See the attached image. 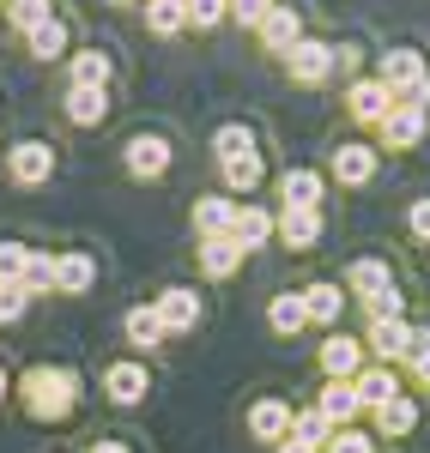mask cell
Listing matches in <instances>:
<instances>
[{
	"mask_svg": "<svg viewBox=\"0 0 430 453\" xmlns=\"http://www.w3.org/2000/svg\"><path fill=\"white\" fill-rule=\"evenodd\" d=\"M12 399H19V411L31 423H73L79 411V399H85V381L73 375L67 363H31L19 381H12Z\"/></svg>",
	"mask_w": 430,
	"mask_h": 453,
	"instance_id": "obj_1",
	"label": "cell"
},
{
	"mask_svg": "<svg viewBox=\"0 0 430 453\" xmlns=\"http://www.w3.org/2000/svg\"><path fill=\"white\" fill-rule=\"evenodd\" d=\"M213 164H218V181H224L231 200L237 194H261V181H267L261 140H254V127H243V121H224L213 134Z\"/></svg>",
	"mask_w": 430,
	"mask_h": 453,
	"instance_id": "obj_2",
	"label": "cell"
},
{
	"mask_svg": "<svg viewBox=\"0 0 430 453\" xmlns=\"http://www.w3.org/2000/svg\"><path fill=\"white\" fill-rule=\"evenodd\" d=\"M376 79L395 91V104H418L430 109V67L418 49H388L382 61H376Z\"/></svg>",
	"mask_w": 430,
	"mask_h": 453,
	"instance_id": "obj_3",
	"label": "cell"
},
{
	"mask_svg": "<svg viewBox=\"0 0 430 453\" xmlns=\"http://www.w3.org/2000/svg\"><path fill=\"white\" fill-rule=\"evenodd\" d=\"M382 175V145L358 140V134H346V140L333 145V157H327V181H340L346 194H358Z\"/></svg>",
	"mask_w": 430,
	"mask_h": 453,
	"instance_id": "obj_4",
	"label": "cell"
},
{
	"mask_svg": "<svg viewBox=\"0 0 430 453\" xmlns=\"http://www.w3.org/2000/svg\"><path fill=\"white\" fill-rule=\"evenodd\" d=\"M0 170L12 188H49L55 170H61V157H55V145L49 140H12L6 145V157H0Z\"/></svg>",
	"mask_w": 430,
	"mask_h": 453,
	"instance_id": "obj_5",
	"label": "cell"
},
{
	"mask_svg": "<svg viewBox=\"0 0 430 453\" xmlns=\"http://www.w3.org/2000/svg\"><path fill=\"white\" fill-rule=\"evenodd\" d=\"M121 170H128V181H164V175L176 170L170 134H128L121 140Z\"/></svg>",
	"mask_w": 430,
	"mask_h": 453,
	"instance_id": "obj_6",
	"label": "cell"
},
{
	"mask_svg": "<svg viewBox=\"0 0 430 453\" xmlns=\"http://www.w3.org/2000/svg\"><path fill=\"white\" fill-rule=\"evenodd\" d=\"M98 387H104V399L115 411H134L152 393V369H145V357H115V363L98 369Z\"/></svg>",
	"mask_w": 430,
	"mask_h": 453,
	"instance_id": "obj_7",
	"label": "cell"
},
{
	"mask_svg": "<svg viewBox=\"0 0 430 453\" xmlns=\"http://www.w3.org/2000/svg\"><path fill=\"white\" fill-rule=\"evenodd\" d=\"M340 73V42H322V36H303L297 49L285 55V79L291 85H303V91H316Z\"/></svg>",
	"mask_w": 430,
	"mask_h": 453,
	"instance_id": "obj_8",
	"label": "cell"
},
{
	"mask_svg": "<svg viewBox=\"0 0 430 453\" xmlns=\"http://www.w3.org/2000/svg\"><path fill=\"white\" fill-rule=\"evenodd\" d=\"M152 309L164 320V333L182 339V333H194L200 320H207V303H200V290H188V284H164L158 296H152Z\"/></svg>",
	"mask_w": 430,
	"mask_h": 453,
	"instance_id": "obj_9",
	"label": "cell"
},
{
	"mask_svg": "<svg viewBox=\"0 0 430 453\" xmlns=\"http://www.w3.org/2000/svg\"><path fill=\"white\" fill-rule=\"evenodd\" d=\"M291 399H279V393H261L249 411H243V429H249V441H261V448H279L291 435Z\"/></svg>",
	"mask_w": 430,
	"mask_h": 453,
	"instance_id": "obj_10",
	"label": "cell"
},
{
	"mask_svg": "<svg viewBox=\"0 0 430 453\" xmlns=\"http://www.w3.org/2000/svg\"><path fill=\"white\" fill-rule=\"evenodd\" d=\"M364 363H370V350H364V339H352V333H327L322 350H316V369H322V381H352Z\"/></svg>",
	"mask_w": 430,
	"mask_h": 453,
	"instance_id": "obj_11",
	"label": "cell"
},
{
	"mask_svg": "<svg viewBox=\"0 0 430 453\" xmlns=\"http://www.w3.org/2000/svg\"><path fill=\"white\" fill-rule=\"evenodd\" d=\"M412 320L400 314V320H370L364 326V350H370V363H388V369H400L406 363V350H412Z\"/></svg>",
	"mask_w": 430,
	"mask_h": 453,
	"instance_id": "obj_12",
	"label": "cell"
},
{
	"mask_svg": "<svg viewBox=\"0 0 430 453\" xmlns=\"http://www.w3.org/2000/svg\"><path fill=\"white\" fill-rule=\"evenodd\" d=\"M279 211V242L291 254H309V248H322L327 236V211L322 206H273Z\"/></svg>",
	"mask_w": 430,
	"mask_h": 453,
	"instance_id": "obj_13",
	"label": "cell"
},
{
	"mask_svg": "<svg viewBox=\"0 0 430 453\" xmlns=\"http://www.w3.org/2000/svg\"><path fill=\"white\" fill-rule=\"evenodd\" d=\"M388 109H395V91H388L376 73L346 85V115H352L358 127H382V121H388Z\"/></svg>",
	"mask_w": 430,
	"mask_h": 453,
	"instance_id": "obj_14",
	"label": "cell"
},
{
	"mask_svg": "<svg viewBox=\"0 0 430 453\" xmlns=\"http://www.w3.org/2000/svg\"><path fill=\"white\" fill-rule=\"evenodd\" d=\"M418 418H425L418 393H395L388 405H376V411H370V435H376V441H406V435L418 429Z\"/></svg>",
	"mask_w": 430,
	"mask_h": 453,
	"instance_id": "obj_15",
	"label": "cell"
},
{
	"mask_svg": "<svg viewBox=\"0 0 430 453\" xmlns=\"http://www.w3.org/2000/svg\"><path fill=\"white\" fill-rule=\"evenodd\" d=\"M243 260H249V254H243L237 236H207V242H194V266H200V279H213V284L237 279Z\"/></svg>",
	"mask_w": 430,
	"mask_h": 453,
	"instance_id": "obj_16",
	"label": "cell"
},
{
	"mask_svg": "<svg viewBox=\"0 0 430 453\" xmlns=\"http://www.w3.org/2000/svg\"><path fill=\"white\" fill-rule=\"evenodd\" d=\"M425 127H430V109L395 104V109H388V121L376 127V140L388 145V151H412V145H425Z\"/></svg>",
	"mask_w": 430,
	"mask_h": 453,
	"instance_id": "obj_17",
	"label": "cell"
},
{
	"mask_svg": "<svg viewBox=\"0 0 430 453\" xmlns=\"http://www.w3.org/2000/svg\"><path fill=\"white\" fill-rule=\"evenodd\" d=\"M261 49H267V55H273V61H285L291 49H297V42H303V12H297V6H285V0H279V6H273V12H267V19H261Z\"/></svg>",
	"mask_w": 430,
	"mask_h": 453,
	"instance_id": "obj_18",
	"label": "cell"
},
{
	"mask_svg": "<svg viewBox=\"0 0 430 453\" xmlns=\"http://www.w3.org/2000/svg\"><path fill=\"white\" fill-rule=\"evenodd\" d=\"M231 236L243 242V254L267 248L273 236H279V211H273V206H261V200H237V224H231Z\"/></svg>",
	"mask_w": 430,
	"mask_h": 453,
	"instance_id": "obj_19",
	"label": "cell"
},
{
	"mask_svg": "<svg viewBox=\"0 0 430 453\" xmlns=\"http://www.w3.org/2000/svg\"><path fill=\"white\" fill-rule=\"evenodd\" d=\"M61 121H67V127H79V134L104 127V121H109V91H91V85H67V91H61Z\"/></svg>",
	"mask_w": 430,
	"mask_h": 453,
	"instance_id": "obj_20",
	"label": "cell"
},
{
	"mask_svg": "<svg viewBox=\"0 0 430 453\" xmlns=\"http://www.w3.org/2000/svg\"><path fill=\"white\" fill-rule=\"evenodd\" d=\"M91 290H98V254L85 248L55 254V296H91Z\"/></svg>",
	"mask_w": 430,
	"mask_h": 453,
	"instance_id": "obj_21",
	"label": "cell"
},
{
	"mask_svg": "<svg viewBox=\"0 0 430 453\" xmlns=\"http://www.w3.org/2000/svg\"><path fill=\"white\" fill-rule=\"evenodd\" d=\"M346 284H333V279H316V284H303V309H309V326H322V333H333L340 320H346Z\"/></svg>",
	"mask_w": 430,
	"mask_h": 453,
	"instance_id": "obj_22",
	"label": "cell"
},
{
	"mask_svg": "<svg viewBox=\"0 0 430 453\" xmlns=\"http://www.w3.org/2000/svg\"><path fill=\"white\" fill-rule=\"evenodd\" d=\"M188 224H194V242H207V236H231V224H237V200H231V194H200V200L188 206Z\"/></svg>",
	"mask_w": 430,
	"mask_h": 453,
	"instance_id": "obj_23",
	"label": "cell"
},
{
	"mask_svg": "<svg viewBox=\"0 0 430 453\" xmlns=\"http://www.w3.org/2000/svg\"><path fill=\"white\" fill-rule=\"evenodd\" d=\"M346 296H358V303H370L376 290H395V266L382 260V254H358L352 266H346Z\"/></svg>",
	"mask_w": 430,
	"mask_h": 453,
	"instance_id": "obj_24",
	"label": "cell"
},
{
	"mask_svg": "<svg viewBox=\"0 0 430 453\" xmlns=\"http://www.w3.org/2000/svg\"><path fill=\"white\" fill-rule=\"evenodd\" d=\"M316 411H322L333 429H352V423L364 418V399H358V387H352V381H322V387H316Z\"/></svg>",
	"mask_w": 430,
	"mask_h": 453,
	"instance_id": "obj_25",
	"label": "cell"
},
{
	"mask_svg": "<svg viewBox=\"0 0 430 453\" xmlns=\"http://www.w3.org/2000/svg\"><path fill=\"white\" fill-rule=\"evenodd\" d=\"M327 200V170H309V164H291L279 175V206H322Z\"/></svg>",
	"mask_w": 430,
	"mask_h": 453,
	"instance_id": "obj_26",
	"label": "cell"
},
{
	"mask_svg": "<svg viewBox=\"0 0 430 453\" xmlns=\"http://www.w3.org/2000/svg\"><path fill=\"white\" fill-rule=\"evenodd\" d=\"M352 387H358L364 411H376V405H388L395 393H406V375H400V369H388V363H364L358 375H352Z\"/></svg>",
	"mask_w": 430,
	"mask_h": 453,
	"instance_id": "obj_27",
	"label": "cell"
},
{
	"mask_svg": "<svg viewBox=\"0 0 430 453\" xmlns=\"http://www.w3.org/2000/svg\"><path fill=\"white\" fill-rule=\"evenodd\" d=\"M121 339H128V345L140 350H158L164 345V339H170V333H164V320H158V309H152V303H134V309L121 314Z\"/></svg>",
	"mask_w": 430,
	"mask_h": 453,
	"instance_id": "obj_28",
	"label": "cell"
},
{
	"mask_svg": "<svg viewBox=\"0 0 430 453\" xmlns=\"http://www.w3.org/2000/svg\"><path fill=\"white\" fill-rule=\"evenodd\" d=\"M267 326H273V339H297V333H309V309H303V290H279V296L267 303Z\"/></svg>",
	"mask_w": 430,
	"mask_h": 453,
	"instance_id": "obj_29",
	"label": "cell"
},
{
	"mask_svg": "<svg viewBox=\"0 0 430 453\" xmlns=\"http://www.w3.org/2000/svg\"><path fill=\"white\" fill-rule=\"evenodd\" d=\"M109 79H115V61H109L104 49H73V61H67V85H91V91H109Z\"/></svg>",
	"mask_w": 430,
	"mask_h": 453,
	"instance_id": "obj_30",
	"label": "cell"
},
{
	"mask_svg": "<svg viewBox=\"0 0 430 453\" xmlns=\"http://www.w3.org/2000/svg\"><path fill=\"white\" fill-rule=\"evenodd\" d=\"M25 42H31V61H43V67H49V61H67V49H73V36H67V25H61V19L36 25Z\"/></svg>",
	"mask_w": 430,
	"mask_h": 453,
	"instance_id": "obj_31",
	"label": "cell"
},
{
	"mask_svg": "<svg viewBox=\"0 0 430 453\" xmlns=\"http://www.w3.org/2000/svg\"><path fill=\"white\" fill-rule=\"evenodd\" d=\"M145 31L152 36H182L188 31V0H145Z\"/></svg>",
	"mask_w": 430,
	"mask_h": 453,
	"instance_id": "obj_32",
	"label": "cell"
},
{
	"mask_svg": "<svg viewBox=\"0 0 430 453\" xmlns=\"http://www.w3.org/2000/svg\"><path fill=\"white\" fill-rule=\"evenodd\" d=\"M291 441H309V448H327L333 441V423L316 411V405H297L291 411Z\"/></svg>",
	"mask_w": 430,
	"mask_h": 453,
	"instance_id": "obj_33",
	"label": "cell"
},
{
	"mask_svg": "<svg viewBox=\"0 0 430 453\" xmlns=\"http://www.w3.org/2000/svg\"><path fill=\"white\" fill-rule=\"evenodd\" d=\"M49 19H55V0H6V25H12V31L31 36L36 25H49Z\"/></svg>",
	"mask_w": 430,
	"mask_h": 453,
	"instance_id": "obj_34",
	"label": "cell"
},
{
	"mask_svg": "<svg viewBox=\"0 0 430 453\" xmlns=\"http://www.w3.org/2000/svg\"><path fill=\"white\" fill-rule=\"evenodd\" d=\"M25 296H49V290H55V254H43V248H31V260H25Z\"/></svg>",
	"mask_w": 430,
	"mask_h": 453,
	"instance_id": "obj_35",
	"label": "cell"
},
{
	"mask_svg": "<svg viewBox=\"0 0 430 453\" xmlns=\"http://www.w3.org/2000/svg\"><path fill=\"white\" fill-rule=\"evenodd\" d=\"M400 375H412L418 387H430V326H418V333H412V350H406Z\"/></svg>",
	"mask_w": 430,
	"mask_h": 453,
	"instance_id": "obj_36",
	"label": "cell"
},
{
	"mask_svg": "<svg viewBox=\"0 0 430 453\" xmlns=\"http://www.w3.org/2000/svg\"><path fill=\"white\" fill-rule=\"evenodd\" d=\"M231 19V0H188V31H218Z\"/></svg>",
	"mask_w": 430,
	"mask_h": 453,
	"instance_id": "obj_37",
	"label": "cell"
},
{
	"mask_svg": "<svg viewBox=\"0 0 430 453\" xmlns=\"http://www.w3.org/2000/svg\"><path fill=\"white\" fill-rule=\"evenodd\" d=\"M376 448H382V441H376L370 429H358V423H352V429H333V441H327L322 453H376Z\"/></svg>",
	"mask_w": 430,
	"mask_h": 453,
	"instance_id": "obj_38",
	"label": "cell"
},
{
	"mask_svg": "<svg viewBox=\"0 0 430 453\" xmlns=\"http://www.w3.org/2000/svg\"><path fill=\"white\" fill-rule=\"evenodd\" d=\"M25 260H31V248L12 242V236H0V284H19V279H25Z\"/></svg>",
	"mask_w": 430,
	"mask_h": 453,
	"instance_id": "obj_39",
	"label": "cell"
},
{
	"mask_svg": "<svg viewBox=\"0 0 430 453\" xmlns=\"http://www.w3.org/2000/svg\"><path fill=\"white\" fill-rule=\"evenodd\" d=\"M273 6H279V0H231V19H237L243 31H261V19H267Z\"/></svg>",
	"mask_w": 430,
	"mask_h": 453,
	"instance_id": "obj_40",
	"label": "cell"
},
{
	"mask_svg": "<svg viewBox=\"0 0 430 453\" xmlns=\"http://www.w3.org/2000/svg\"><path fill=\"white\" fill-rule=\"evenodd\" d=\"M406 230H412V242H430V194H418L406 206Z\"/></svg>",
	"mask_w": 430,
	"mask_h": 453,
	"instance_id": "obj_41",
	"label": "cell"
},
{
	"mask_svg": "<svg viewBox=\"0 0 430 453\" xmlns=\"http://www.w3.org/2000/svg\"><path fill=\"white\" fill-rule=\"evenodd\" d=\"M85 453H134V448H128L121 435H98V441H91V448H85Z\"/></svg>",
	"mask_w": 430,
	"mask_h": 453,
	"instance_id": "obj_42",
	"label": "cell"
},
{
	"mask_svg": "<svg viewBox=\"0 0 430 453\" xmlns=\"http://www.w3.org/2000/svg\"><path fill=\"white\" fill-rule=\"evenodd\" d=\"M12 381H19V375H12V369H6V363H0V405H6V399H12Z\"/></svg>",
	"mask_w": 430,
	"mask_h": 453,
	"instance_id": "obj_43",
	"label": "cell"
},
{
	"mask_svg": "<svg viewBox=\"0 0 430 453\" xmlns=\"http://www.w3.org/2000/svg\"><path fill=\"white\" fill-rule=\"evenodd\" d=\"M273 453H322V448H309V441H291V435H285V441H279Z\"/></svg>",
	"mask_w": 430,
	"mask_h": 453,
	"instance_id": "obj_44",
	"label": "cell"
},
{
	"mask_svg": "<svg viewBox=\"0 0 430 453\" xmlns=\"http://www.w3.org/2000/svg\"><path fill=\"white\" fill-rule=\"evenodd\" d=\"M109 6H134V0H109Z\"/></svg>",
	"mask_w": 430,
	"mask_h": 453,
	"instance_id": "obj_45",
	"label": "cell"
}]
</instances>
